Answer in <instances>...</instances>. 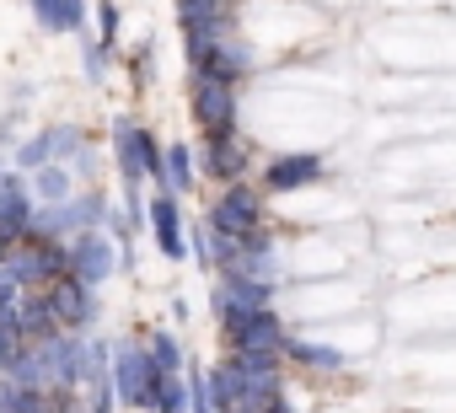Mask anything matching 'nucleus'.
Masks as SVG:
<instances>
[{
	"instance_id": "1",
	"label": "nucleus",
	"mask_w": 456,
	"mask_h": 413,
	"mask_svg": "<svg viewBox=\"0 0 456 413\" xmlns=\"http://www.w3.org/2000/svg\"><path fill=\"white\" fill-rule=\"evenodd\" d=\"M113 392L129 408H151L156 402V360H151V349H140V344H118L113 349Z\"/></svg>"
},
{
	"instance_id": "2",
	"label": "nucleus",
	"mask_w": 456,
	"mask_h": 413,
	"mask_svg": "<svg viewBox=\"0 0 456 413\" xmlns=\"http://www.w3.org/2000/svg\"><path fill=\"white\" fill-rule=\"evenodd\" d=\"M264 226V198L253 188H232L215 210H209V231L215 237H248Z\"/></svg>"
},
{
	"instance_id": "3",
	"label": "nucleus",
	"mask_w": 456,
	"mask_h": 413,
	"mask_svg": "<svg viewBox=\"0 0 456 413\" xmlns=\"http://www.w3.org/2000/svg\"><path fill=\"white\" fill-rule=\"evenodd\" d=\"M193 118L204 124V134H232V118H237V97H232V81H204L193 76Z\"/></svg>"
},
{
	"instance_id": "4",
	"label": "nucleus",
	"mask_w": 456,
	"mask_h": 413,
	"mask_svg": "<svg viewBox=\"0 0 456 413\" xmlns=\"http://www.w3.org/2000/svg\"><path fill=\"white\" fill-rule=\"evenodd\" d=\"M188 60H193V70H199L204 81H237V76L248 70V49H242L232 33H220V38L188 49Z\"/></svg>"
},
{
	"instance_id": "5",
	"label": "nucleus",
	"mask_w": 456,
	"mask_h": 413,
	"mask_svg": "<svg viewBox=\"0 0 456 413\" xmlns=\"http://www.w3.org/2000/svg\"><path fill=\"white\" fill-rule=\"evenodd\" d=\"M65 253H70V274H76L81 285H102V279L118 269V258H113V242H108V237H97V231H81V237H76Z\"/></svg>"
},
{
	"instance_id": "6",
	"label": "nucleus",
	"mask_w": 456,
	"mask_h": 413,
	"mask_svg": "<svg viewBox=\"0 0 456 413\" xmlns=\"http://www.w3.org/2000/svg\"><path fill=\"white\" fill-rule=\"evenodd\" d=\"M44 296H49L60 328H86V317H92V285H81V279L65 269V274L44 279Z\"/></svg>"
},
{
	"instance_id": "7",
	"label": "nucleus",
	"mask_w": 456,
	"mask_h": 413,
	"mask_svg": "<svg viewBox=\"0 0 456 413\" xmlns=\"http://www.w3.org/2000/svg\"><path fill=\"white\" fill-rule=\"evenodd\" d=\"M33 226V198L22 193L17 177H0V231H6L12 242H22Z\"/></svg>"
},
{
	"instance_id": "8",
	"label": "nucleus",
	"mask_w": 456,
	"mask_h": 413,
	"mask_svg": "<svg viewBox=\"0 0 456 413\" xmlns=\"http://www.w3.org/2000/svg\"><path fill=\"white\" fill-rule=\"evenodd\" d=\"M317 172H322V156H280V161L264 166V188L269 193H290V188L312 182Z\"/></svg>"
},
{
	"instance_id": "9",
	"label": "nucleus",
	"mask_w": 456,
	"mask_h": 413,
	"mask_svg": "<svg viewBox=\"0 0 456 413\" xmlns=\"http://www.w3.org/2000/svg\"><path fill=\"white\" fill-rule=\"evenodd\" d=\"M38 28L49 33H81L86 28V0H28Z\"/></svg>"
},
{
	"instance_id": "10",
	"label": "nucleus",
	"mask_w": 456,
	"mask_h": 413,
	"mask_svg": "<svg viewBox=\"0 0 456 413\" xmlns=\"http://www.w3.org/2000/svg\"><path fill=\"white\" fill-rule=\"evenodd\" d=\"M60 150H70V156H81V129H49V134H38V140H28L22 145V166L33 172V166H44V161H54Z\"/></svg>"
},
{
	"instance_id": "11",
	"label": "nucleus",
	"mask_w": 456,
	"mask_h": 413,
	"mask_svg": "<svg viewBox=\"0 0 456 413\" xmlns=\"http://www.w3.org/2000/svg\"><path fill=\"white\" fill-rule=\"evenodd\" d=\"M17 328H22V338H54L60 333V317H54V306H49V296L38 290V296H28L22 306H17Z\"/></svg>"
},
{
	"instance_id": "12",
	"label": "nucleus",
	"mask_w": 456,
	"mask_h": 413,
	"mask_svg": "<svg viewBox=\"0 0 456 413\" xmlns=\"http://www.w3.org/2000/svg\"><path fill=\"white\" fill-rule=\"evenodd\" d=\"M151 226H156V247H161L167 258H183V253H188L183 226H177V204H172V198H156V204H151Z\"/></svg>"
},
{
	"instance_id": "13",
	"label": "nucleus",
	"mask_w": 456,
	"mask_h": 413,
	"mask_svg": "<svg viewBox=\"0 0 456 413\" xmlns=\"http://www.w3.org/2000/svg\"><path fill=\"white\" fill-rule=\"evenodd\" d=\"M204 166H209L215 177H225V182H237V177L248 172V150H242L232 134H215V140H209V156H204Z\"/></svg>"
},
{
	"instance_id": "14",
	"label": "nucleus",
	"mask_w": 456,
	"mask_h": 413,
	"mask_svg": "<svg viewBox=\"0 0 456 413\" xmlns=\"http://www.w3.org/2000/svg\"><path fill=\"white\" fill-rule=\"evenodd\" d=\"M113 145H118V172H124V188H129V204H134V188H140V156H134V124L129 118H118L113 124ZM134 210H140V204H134Z\"/></svg>"
},
{
	"instance_id": "15",
	"label": "nucleus",
	"mask_w": 456,
	"mask_h": 413,
	"mask_svg": "<svg viewBox=\"0 0 456 413\" xmlns=\"http://www.w3.org/2000/svg\"><path fill=\"white\" fill-rule=\"evenodd\" d=\"M156 413H183L188 408V381L177 370H156Z\"/></svg>"
},
{
	"instance_id": "16",
	"label": "nucleus",
	"mask_w": 456,
	"mask_h": 413,
	"mask_svg": "<svg viewBox=\"0 0 456 413\" xmlns=\"http://www.w3.org/2000/svg\"><path fill=\"white\" fill-rule=\"evenodd\" d=\"M285 349H290L301 365H317V370H338V365H344V354H338V349H322V344H306V338H296V344L285 338Z\"/></svg>"
},
{
	"instance_id": "17",
	"label": "nucleus",
	"mask_w": 456,
	"mask_h": 413,
	"mask_svg": "<svg viewBox=\"0 0 456 413\" xmlns=\"http://www.w3.org/2000/svg\"><path fill=\"white\" fill-rule=\"evenodd\" d=\"M33 172H38V193H44L49 204H60V198L70 193V172H65V166H49V161H44V166H33Z\"/></svg>"
},
{
	"instance_id": "18",
	"label": "nucleus",
	"mask_w": 456,
	"mask_h": 413,
	"mask_svg": "<svg viewBox=\"0 0 456 413\" xmlns=\"http://www.w3.org/2000/svg\"><path fill=\"white\" fill-rule=\"evenodd\" d=\"M161 166H167V182H172V188H188V182H193V166H188V150H183V145L161 150Z\"/></svg>"
},
{
	"instance_id": "19",
	"label": "nucleus",
	"mask_w": 456,
	"mask_h": 413,
	"mask_svg": "<svg viewBox=\"0 0 456 413\" xmlns=\"http://www.w3.org/2000/svg\"><path fill=\"white\" fill-rule=\"evenodd\" d=\"M134 156H140V172H151V177H167V166H161V150H156V140H151L145 129H134Z\"/></svg>"
},
{
	"instance_id": "20",
	"label": "nucleus",
	"mask_w": 456,
	"mask_h": 413,
	"mask_svg": "<svg viewBox=\"0 0 456 413\" xmlns=\"http://www.w3.org/2000/svg\"><path fill=\"white\" fill-rule=\"evenodd\" d=\"M151 360H156V370H177V344L161 333V338L151 344Z\"/></svg>"
},
{
	"instance_id": "21",
	"label": "nucleus",
	"mask_w": 456,
	"mask_h": 413,
	"mask_svg": "<svg viewBox=\"0 0 456 413\" xmlns=\"http://www.w3.org/2000/svg\"><path fill=\"white\" fill-rule=\"evenodd\" d=\"M113 38H118V6L102 0V44H113Z\"/></svg>"
},
{
	"instance_id": "22",
	"label": "nucleus",
	"mask_w": 456,
	"mask_h": 413,
	"mask_svg": "<svg viewBox=\"0 0 456 413\" xmlns=\"http://www.w3.org/2000/svg\"><path fill=\"white\" fill-rule=\"evenodd\" d=\"M86 76H92V81L102 76V49H92V44H86Z\"/></svg>"
},
{
	"instance_id": "23",
	"label": "nucleus",
	"mask_w": 456,
	"mask_h": 413,
	"mask_svg": "<svg viewBox=\"0 0 456 413\" xmlns=\"http://www.w3.org/2000/svg\"><path fill=\"white\" fill-rule=\"evenodd\" d=\"M264 408H269V413H296V408H290V402H285V392H274V397H269V402H264Z\"/></svg>"
},
{
	"instance_id": "24",
	"label": "nucleus",
	"mask_w": 456,
	"mask_h": 413,
	"mask_svg": "<svg viewBox=\"0 0 456 413\" xmlns=\"http://www.w3.org/2000/svg\"><path fill=\"white\" fill-rule=\"evenodd\" d=\"M12 247H17V242H12L6 231H0V263H6V258H12Z\"/></svg>"
},
{
	"instance_id": "25",
	"label": "nucleus",
	"mask_w": 456,
	"mask_h": 413,
	"mask_svg": "<svg viewBox=\"0 0 456 413\" xmlns=\"http://www.w3.org/2000/svg\"><path fill=\"white\" fill-rule=\"evenodd\" d=\"M177 6H193V0H177Z\"/></svg>"
}]
</instances>
